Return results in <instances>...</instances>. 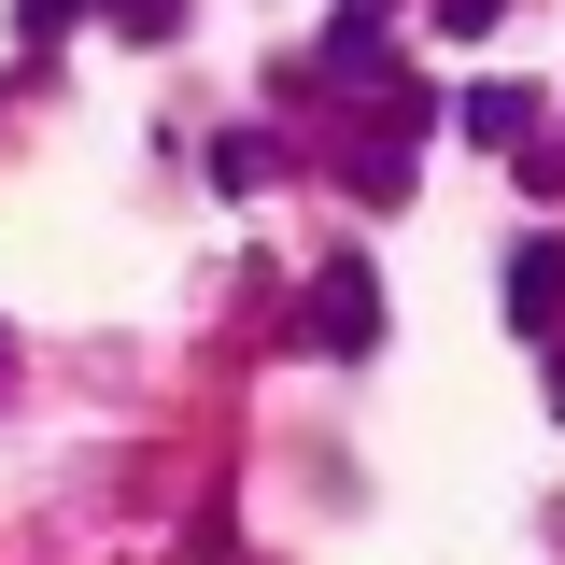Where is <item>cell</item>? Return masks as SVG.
<instances>
[{"label":"cell","instance_id":"cell-1","mask_svg":"<svg viewBox=\"0 0 565 565\" xmlns=\"http://www.w3.org/2000/svg\"><path fill=\"white\" fill-rule=\"evenodd\" d=\"M297 340H311V353H367V340H382V269H367V255L311 269V311H297Z\"/></svg>","mask_w":565,"mask_h":565},{"label":"cell","instance_id":"cell-2","mask_svg":"<svg viewBox=\"0 0 565 565\" xmlns=\"http://www.w3.org/2000/svg\"><path fill=\"white\" fill-rule=\"evenodd\" d=\"M509 326L523 340H565V241H523L509 255Z\"/></svg>","mask_w":565,"mask_h":565},{"label":"cell","instance_id":"cell-3","mask_svg":"<svg viewBox=\"0 0 565 565\" xmlns=\"http://www.w3.org/2000/svg\"><path fill=\"white\" fill-rule=\"evenodd\" d=\"M340 184H353L367 212H396V199H411V141H353V170H340Z\"/></svg>","mask_w":565,"mask_h":565},{"label":"cell","instance_id":"cell-4","mask_svg":"<svg viewBox=\"0 0 565 565\" xmlns=\"http://www.w3.org/2000/svg\"><path fill=\"white\" fill-rule=\"evenodd\" d=\"M467 141H494V156L537 141V99H523V85H481V99H467Z\"/></svg>","mask_w":565,"mask_h":565},{"label":"cell","instance_id":"cell-5","mask_svg":"<svg viewBox=\"0 0 565 565\" xmlns=\"http://www.w3.org/2000/svg\"><path fill=\"white\" fill-rule=\"evenodd\" d=\"M212 184L255 199V184H269V128H226V141H212Z\"/></svg>","mask_w":565,"mask_h":565},{"label":"cell","instance_id":"cell-6","mask_svg":"<svg viewBox=\"0 0 565 565\" xmlns=\"http://www.w3.org/2000/svg\"><path fill=\"white\" fill-rule=\"evenodd\" d=\"M99 14H114L128 43H170V29H184V0H99Z\"/></svg>","mask_w":565,"mask_h":565},{"label":"cell","instance_id":"cell-7","mask_svg":"<svg viewBox=\"0 0 565 565\" xmlns=\"http://www.w3.org/2000/svg\"><path fill=\"white\" fill-rule=\"evenodd\" d=\"M494 14H509V0H438V29H452V43H467V29H494Z\"/></svg>","mask_w":565,"mask_h":565},{"label":"cell","instance_id":"cell-8","mask_svg":"<svg viewBox=\"0 0 565 565\" xmlns=\"http://www.w3.org/2000/svg\"><path fill=\"white\" fill-rule=\"evenodd\" d=\"M14 14H29V43H57V29H71V0H14Z\"/></svg>","mask_w":565,"mask_h":565},{"label":"cell","instance_id":"cell-9","mask_svg":"<svg viewBox=\"0 0 565 565\" xmlns=\"http://www.w3.org/2000/svg\"><path fill=\"white\" fill-rule=\"evenodd\" d=\"M382 14H396V0H340V14H326V29H382Z\"/></svg>","mask_w":565,"mask_h":565},{"label":"cell","instance_id":"cell-10","mask_svg":"<svg viewBox=\"0 0 565 565\" xmlns=\"http://www.w3.org/2000/svg\"><path fill=\"white\" fill-rule=\"evenodd\" d=\"M552 411H565V340H552Z\"/></svg>","mask_w":565,"mask_h":565}]
</instances>
